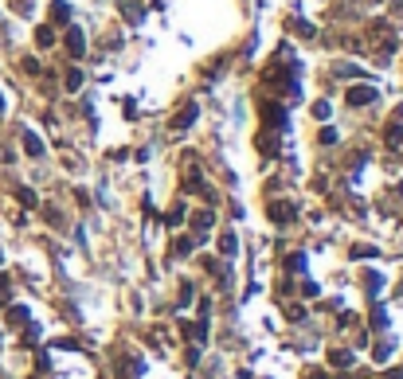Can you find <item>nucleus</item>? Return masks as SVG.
<instances>
[{"label": "nucleus", "instance_id": "nucleus-13", "mask_svg": "<svg viewBox=\"0 0 403 379\" xmlns=\"http://www.w3.org/2000/svg\"><path fill=\"white\" fill-rule=\"evenodd\" d=\"M314 117H329V102H317L314 106Z\"/></svg>", "mask_w": 403, "mask_h": 379}, {"label": "nucleus", "instance_id": "nucleus-10", "mask_svg": "<svg viewBox=\"0 0 403 379\" xmlns=\"http://www.w3.org/2000/svg\"><path fill=\"white\" fill-rule=\"evenodd\" d=\"M204 227H211V211H200V215H196V231H204Z\"/></svg>", "mask_w": 403, "mask_h": 379}, {"label": "nucleus", "instance_id": "nucleus-1", "mask_svg": "<svg viewBox=\"0 0 403 379\" xmlns=\"http://www.w3.org/2000/svg\"><path fill=\"white\" fill-rule=\"evenodd\" d=\"M196 114H200V110H196V102H188L176 117H172V129H176V133H180V129H188V125L196 121Z\"/></svg>", "mask_w": 403, "mask_h": 379}, {"label": "nucleus", "instance_id": "nucleus-6", "mask_svg": "<svg viewBox=\"0 0 403 379\" xmlns=\"http://www.w3.org/2000/svg\"><path fill=\"white\" fill-rule=\"evenodd\" d=\"M164 223H168V227H180V223H184V207H172V211L164 215Z\"/></svg>", "mask_w": 403, "mask_h": 379}, {"label": "nucleus", "instance_id": "nucleus-12", "mask_svg": "<svg viewBox=\"0 0 403 379\" xmlns=\"http://www.w3.org/2000/svg\"><path fill=\"white\" fill-rule=\"evenodd\" d=\"M172 250H176V254H188V250H192V239H180V243H176Z\"/></svg>", "mask_w": 403, "mask_h": 379}, {"label": "nucleus", "instance_id": "nucleus-3", "mask_svg": "<svg viewBox=\"0 0 403 379\" xmlns=\"http://www.w3.org/2000/svg\"><path fill=\"white\" fill-rule=\"evenodd\" d=\"M270 219H278V223H290V219H294V207H290V204H270Z\"/></svg>", "mask_w": 403, "mask_h": 379}, {"label": "nucleus", "instance_id": "nucleus-4", "mask_svg": "<svg viewBox=\"0 0 403 379\" xmlns=\"http://www.w3.org/2000/svg\"><path fill=\"white\" fill-rule=\"evenodd\" d=\"M67 51H71V55H82V51H86V39H82V31H71V35H67Z\"/></svg>", "mask_w": 403, "mask_h": 379}, {"label": "nucleus", "instance_id": "nucleus-8", "mask_svg": "<svg viewBox=\"0 0 403 379\" xmlns=\"http://www.w3.org/2000/svg\"><path fill=\"white\" fill-rule=\"evenodd\" d=\"M55 20H59V24H67V20H71V8H67L63 0H55Z\"/></svg>", "mask_w": 403, "mask_h": 379}, {"label": "nucleus", "instance_id": "nucleus-7", "mask_svg": "<svg viewBox=\"0 0 403 379\" xmlns=\"http://www.w3.org/2000/svg\"><path fill=\"white\" fill-rule=\"evenodd\" d=\"M35 39H39V47H51V43H55V31H51V28H39V31H35Z\"/></svg>", "mask_w": 403, "mask_h": 379}, {"label": "nucleus", "instance_id": "nucleus-11", "mask_svg": "<svg viewBox=\"0 0 403 379\" xmlns=\"http://www.w3.org/2000/svg\"><path fill=\"white\" fill-rule=\"evenodd\" d=\"M67 86H71V90H78V86H82V74H78V71H71V74H67Z\"/></svg>", "mask_w": 403, "mask_h": 379}, {"label": "nucleus", "instance_id": "nucleus-5", "mask_svg": "<svg viewBox=\"0 0 403 379\" xmlns=\"http://www.w3.org/2000/svg\"><path fill=\"white\" fill-rule=\"evenodd\" d=\"M24 149H28V157H43V141L35 133H24Z\"/></svg>", "mask_w": 403, "mask_h": 379}, {"label": "nucleus", "instance_id": "nucleus-14", "mask_svg": "<svg viewBox=\"0 0 403 379\" xmlns=\"http://www.w3.org/2000/svg\"><path fill=\"white\" fill-rule=\"evenodd\" d=\"M0 110H4V102H0Z\"/></svg>", "mask_w": 403, "mask_h": 379}, {"label": "nucleus", "instance_id": "nucleus-2", "mask_svg": "<svg viewBox=\"0 0 403 379\" xmlns=\"http://www.w3.org/2000/svg\"><path fill=\"white\" fill-rule=\"evenodd\" d=\"M372 98H376L372 86H352V90H348V102H352V106H368Z\"/></svg>", "mask_w": 403, "mask_h": 379}, {"label": "nucleus", "instance_id": "nucleus-9", "mask_svg": "<svg viewBox=\"0 0 403 379\" xmlns=\"http://www.w3.org/2000/svg\"><path fill=\"white\" fill-rule=\"evenodd\" d=\"M16 200H20V204H24V207H35V196H31L28 188H20V192H16Z\"/></svg>", "mask_w": 403, "mask_h": 379}]
</instances>
